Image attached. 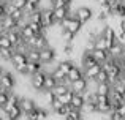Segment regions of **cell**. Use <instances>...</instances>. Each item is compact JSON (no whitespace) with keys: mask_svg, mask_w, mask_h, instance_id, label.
Here are the masks:
<instances>
[{"mask_svg":"<svg viewBox=\"0 0 125 120\" xmlns=\"http://www.w3.org/2000/svg\"><path fill=\"white\" fill-rule=\"evenodd\" d=\"M10 95H11L10 90H5V89L0 90V108L6 106V103H8V100H10Z\"/></svg>","mask_w":125,"mask_h":120,"instance_id":"44dd1931","label":"cell"},{"mask_svg":"<svg viewBox=\"0 0 125 120\" xmlns=\"http://www.w3.org/2000/svg\"><path fill=\"white\" fill-rule=\"evenodd\" d=\"M62 27H63V28H68L70 32H73V33L78 35L81 30H83L84 24H83V22H81L74 14H70L67 19H63V21H62Z\"/></svg>","mask_w":125,"mask_h":120,"instance_id":"277c9868","label":"cell"},{"mask_svg":"<svg viewBox=\"0 0 125 120\" xmlns=\"http://www.w3.org/2000/svg\"><path fill=\"white\" fill-rule=\"evenodd\" d=\"M65 3H68V5H71V2H73V0H63Z\"/></svg>","mask_w":125,"mask_h":120,"instance_id":"484cf974","label":"cell"},{"mask_svg":"<svg viewBox=\"0 0 125 120\" xmlns=\"http://www.w3.org/2000/svg\"><path fill=\"white\" fill-rule=\"evenodd\" d=\"M97 81L98 84H104V82H109V74H108V71L104 70V68H101V71L98 73V76H97Z\"/></svg>","mask_w":125,"mask_h":120,"instance_id":"7402d4cb","label":"cell"},{"mask_svg":"<svg viewBox=\"0 0 125 120\" xmlns=\"http://www.w3.org/2000/svg\"><path fill=\"white\" fill-rule=\"evenodd\" d=\"M71 106L74 109H81L85 106V95H81V93H73V100H71Z\"/></svg>","mask_w":125,"mask_h":120,"instance_id":"4fadbf2b","label":"cell"},{"mask_svg":"<svg viewBox=\"0 0 125 120\" xmlns=\"http://www.w3.org/2000/svg\"><path fill=\"white\" fill-rule=\"evenodd\" d=\"M16 85H18V81H16V77L13 76V73H10L6 68H2V76H0V87L5 90H10V92H13V90L16 89Z\"/></svg>","mask_w":125,"mask_h":120,"instance_id":"7a4b0ae2","label":"cell"},{"mask_svg":"<svg viewBox=\"0 0 125 120\" xmlns=\"http://www.w3.org/2000/svg\"><path fill=\"white\" fill-rule=\"evenodd\" d=\"M70 90H71V87L68 85V84H65V82H59L57 85L54 87V90H52V92H54V95H55V96H60V95H63V93L70 92Z\"/></svg>","mask_w":125,"mask_h":120,"instance_id":"2e32d148","label":"cell"},{"mask_svg":"<svg viewBox=\"0 0 125 120\" xmlns=\"http://www.w3.org/2000/svg\"><path fill=\"white\" fill-rule=\"evenodd\" d=\"M29 62H35V63H41V52L38 49H30L27 52Z\"/></svg>","mask_w":125,"mask_h":120,"instance_id":"ac0fdd59","label":"cell"},{"mask_svg":"<svg viewBox=\"0 0 125 120\" xmlns=\"http://www.w3.org/2000/svg\"><path fill=\"white\" fill-rule=\"evenodd\" d=\"M10 63L13 65V68H14L18 73L25 74V76H27V65H29L27 54L16 52V51H14V55H13V59H11V62H10Z\"/></svg>","mask_w":125,"mask_h":120,"instance_id":"6da1fadb","label":"cell"},{"mask_svg":"<svg viewBox=\"0 0 125 120\" xmlns=\"http://www.w3.org/2000/svg\"><path fill=\"white\" fill-rule=\"evenodd\" d=\"M41 52V63L43 65H54L55 63V57H57V52L52 46H48L44 49L40 51Z\"/></svg>","mask_w":125,"mask_h":120,"instance_id":"8992f818","label":"cell"},{"mask_svg":"<svg viewBox=\"0 0 125 120\" xmlns=\"http://www.w3.org/2000/svg\"><path fill=\"white\" fill-rule=\"evenodd\" d=\"M124 104H125V100H124Z\"/></svg>","mask_w":125,"mask_h":120,"instance_id":"4316f807","label":"cell"},{"mask_svg":"<svg viewBox=\"0 0 125 120\" xmlns=\"http://www.w3.org/2000/svg\"><path fill=\"white\" fill-rule=\"evenodd\" d=\"M44 81H46V73L43 70L29 76V84L35 92H43L44 90Z\"/></svg>","mask_w":125,"mask_h":120,"instance_id":"3957f363","label":"cell"},{"mask_svg":"<svg viewBox=\"0 0 125 120\" xmlns=\"http://www.w3.org/2000/svg\"><path fill=\"white\" fill-rule=\"evenodd\" d=\"M73 90H70V92H67V93H63V95H60V96H57L59 100H60L63 104H71V100H73Z\"/></svg>","mask_w":125,"mask_h":120,"instance_id":"603a6c76","label":"cell"},{"mask_svg":"<svg viewBox=\"0 0 125 120\" xmlns=\"http://www.w3.org/2000/svg\"><path fill=\"white\" fill-rule=\"evenodd\" d=\"M74 52V44L73 43H62V54L65 57H71Z\"/></svg>","mask_w":125,"mask_h":120,"instance_id":"d6986e66","label":"cell"},{"mask_svg":"<svg viewBox=\"0 0 125 120\" xmlns=\"http://www.w3.org/2000/svg\"><path fill=\"white\" fill-rule=\"evenodd\" d=\"M73 65H74V63H73L71 60H62V62H59V63H57V66L60 68V70L63 71L65 74H68V73H70V70L73 68Z\"/></svg>","mask_w":125,"mask_h":120,"instance_id":"ffe728a7","label":"cell"},{"mask_svg":"<svg viewBox=\"0 0 125 120\" xmlns=\"http://www.w3.org/2000/svg\"><path fill=\"white\" fill-rule=\"evenodd\" d=\"M101 68H103V65L97 63L95 66H92V68H87V70H84V76L87 77L89 81H95V79H97V76H98V73L101 71Z\"/></svg>","mask_w":125,"mask_h":120,"instance_id":"8fae6325","label":"cell"},{"mask_svg":"<svg viewBox=\"0 0 125 120\" xmlns=\"http://www.w3.org/2000/svg\"><path fill=\"white\" fill-rule=\"evenodd\" d=\"M90 52H92V55L95 57V60H97L100 65L106 63V62L111 59L109 51H104V49H90Z\"/></svg>","mask_w":125,"mask_h":120,"instance_id":"9c48e42d","label":"cell"},{"mask_svg":"<svg viewBox=\"0 0 125 120\" xmlns=\"http://www.w3.org/2000/svg\"><path fill=\"white\" fill-rule=\"evenodd\" d=\"M71 90H73L74 93H81V95H85V93L89 92V79L87 77H81V79L74 81V82H71Z\"/></svg>","mask_w":125,"mask_h":120,"instance_id":"52a82bcc","label":"cell"},{"mask_svg":"<svg viewBox=\"0 0 125 120\" xmlns=\"http://www.w3.org/2000/svg\"><path fill=\"white\" fill-rule=\"evenodd\" d=\"M67 77H68V81H70V82H74V81L84 77V68L79 66V65H73V68H71L70 73L67 74Z\"/></svg>","mask_w":125,"mask_h":120,"instance_id":"30bf717a","label":"cell"},{"mask_svg":"<svg viewBox=\"0 0 125 120\" xmlns=\"http://www.w3.org/2000/svg\"><path fill=\"white\" fill-rule=\"evenodd\" d=\"M18 30H19V28H18ZM19 32H21V35H22V40H25V41L30 40V38H33L35 35H37V32H35L33 28L30 27V25H25V27L21 28Z\"/></svg>","mask_w":125,"mask_h":120,"instance_id":"e0dca14e","label":"cell"},{"mask_svg":"<svg viewBox=\"0 0 125 120\" xmlns=\"http://www.w3.org/2000/svg\"><path fill=\"white\" fill-rule=\"evenodd\" d=\"M74 16H76V18L85 25V24H89V22L94 19V16H95V14H94V9H92L90 6H87V5H81V6H78V8L74 9Z\"/></svg>","mask_w":125,"mask_h":120,"instance_id":"5b68a950","label":"cell"},{"mask_svg":"<svg viewBox=\"0 0 125 120\" xmlns=\"http://www.w3.org/2000/svg\"><path fill=\"white\" fill-rule=\"evenodd\" d=\"M19 106H21V109H22L24 114H29V112L35 111V109L38 108V104L32 98H29V96H21V100H19Z\"/></svg>","mask_w":125,"mask_h":120,"instance_id":"ba28073f","label":"cell"},{"mask_svg":"<svg viewBox=\"0 0 125 120\" xmlns=\"http://www.w3.org/2000/svg\"><path fill=\"white\" fill-rule=\"evenodd\" d=\"M0 47H13V43L8 38V35H2L0 37Z\"/></svg>","mask_w":125,"mask_h":120,"instance_id":"cb8c5ba5","label":"cell"},{"mask_svg":"<svg viewBox=\"0 0 125 120\" xmlns=\"http://www.w3.org/2000/svg\"><path fill=\"white\" fill-rule=\"evenodd\" d=\"M59 35H60L62 43H73L74 38H76V33H73V32H70L68 28H63V27H60Z\"/></svg>","mask_w":125,"mask_h":120,"instance_id":"7c38bea8","label":"cell"},{"mask_svg":"<svg viewBox=\"0 0 125 120\" xmlns=\"http://www.w3.org/2000/svg\"><path fill=\"white\" fill-rule=\"evenodd\" d=\"M10 3H11L13 6H16V8L24 9L25 5H27V0H10Z\"/></svg>","mask_w":125,"mask_h":120,"instance_id":"d4e9b609","label":"cell"},{"mask_svg":"<svg viewBox=\"0 0 125 120\" xmlns=\"http://www.w3.org/2000/svg\"><path fill=\"white\" fill-rule=\"evenodd\" d=\"M13 55H14L13 47H0V57H2L3 62H11Z\"/></svg>","mask_w":125,"mask_h":120,"instance_id":"9a60e30c","label":"cell"},{"mask_svg":"<svg viewBox=\"0 0 125 120\" xmlns=\"http://www.w3.org/2000/svg\"><path fill=\"white\" fill-rule=\"evenodd\" d=\"M59 84V81L52 76V73H46V81H44V90H54V87Z\"/></svg>","mask_w":125,"mask_h":120,"instance_id":"5bb4252c","label":"cell"}]
</instances>
